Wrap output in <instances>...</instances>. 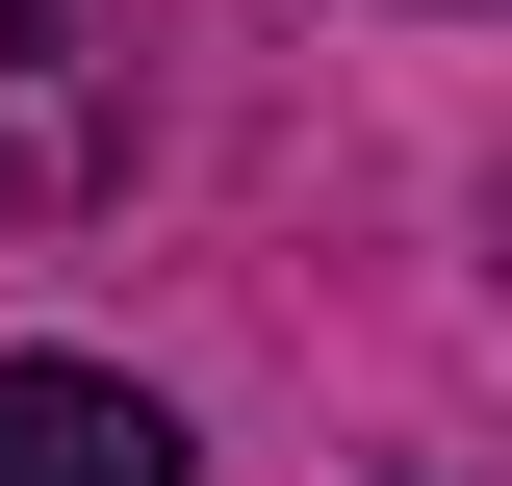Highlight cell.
I'll return each instance as SVG.
<instances>
[{"mask_svg":"<svg viewBox=\"0 0 512 486\" xmlns=\"http://www.w3.org/2000/svg\"><path fill=\"white\" fill-rule=\"evenodd\" d=\"M128 128H154V77H128V0H0V231H77V205H128Z\"/></svg>","mask_w":512,"mask_h":486,"instance_id":"cell-1","label":"cell"},{"mask_svg":"<svg viewBox=\"0 0 512 486\" xmlns=\"http://www.w3.org/2000/svg\"><path fill=\"white\" fill-rule=\"evenodd\" d=\"M0 486H205L128 359H0Z\"/></svg>","mask_w":512,"mask_h":486,"instance_id":"cell-2","label":"cell"}]
</instances>
